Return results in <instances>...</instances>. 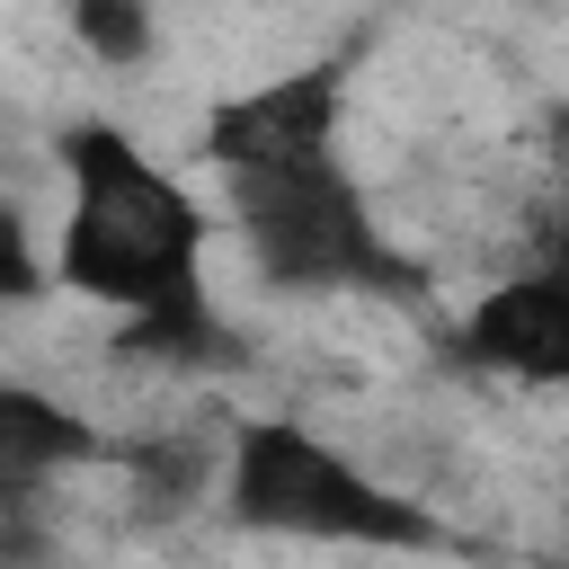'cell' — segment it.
Wrapping results in <instances>:
<instances>
[{
	"mask_svg": "<svg viewBox=\"0 0 569 569\" xmlns=\"http://www.w3.org/2000/svg\"><path fill=\"white\" fill-rule=\"evenodd\" d=\"M231 204H240V231L258 249L267 276L284 284H391V249L373 240L356 187L320 160V169H249L231 178Z\"/></svg>",
	"mask_w": 569,
	"mask_h": 569,
	"instance_id": "obj_3",
	"label": "cell"
},
{
	"mask_svg": "<svg viewBox=\"0 0 569 569\" xmlns=\"http://www.w3.org/2000/svg\"><path fill=\"white\" fill-rule=\"evenodd\" d=\"M542 276H560V284H569V222L551 231V267H542Z\"/></svg>",
	"mask_w": 569,
	"mask_h": 569,
	"instance_id": "obj_8",
	"label": "cell"
},
{
	"mask_svg": "<svg viewBox=\"0 0 569 569\" xmlns=\"http://www.w3.org/2000/svg\"><path fill=\"white\" fill-rule=\"evenodd\" d=\"M0 453H9V471L27 480L36 462H62V453H80V427H71L62 409H44L36 391H9V400H0Z\"/></svg>",
	"mask_w": 569,
	"mask_h": 569,
	"instance_id": "obj_6",
	"label": "cell"
},
{
	"mask_svg": "<svg viewBox=\"0 0 569 569\" xmlns=\"http://www.w3.org/2000/svg\"><path fill=\"white\" fill-rule=\"evenodd\" d=\"M204 213L169 169H151L124 133L89 124L71 133V222H62V284L116 302L124 320L196 302Z\"/></svg>",
	"mask_w": 569,
	"mask_h": 569,
	"instance_id": "obj_1",
	"label": "cell"
},
{
	"mask_svg": "<svg viewBox=\"0 0 569 569\" xmlns=\"http://www.w3.org/2000/svg\"><path fill=\"white\" fill-rule=\"evenodd\" d=\"M560 169H569V116H560Z\"/></svg>",
	"mask_w": 569,
	"mask_h": 569,
	"instance_id": "obj_9",
	"label": "cell"
},
{
	"mask_svg": "<svg viewBox=\"0 0 569 569\" xmlns=\"http://www.w3.org/2000/svg\"><path fill=\"white\" fill-rule=\"evenodd\" d=\"M71 36H80V44H98V53H116V62H142V44H151V18H133V9H107V0H80V9H71Z\"/></svg>",
	"mask_w": 569,
	"mask_h": 569,
	"instance_id": "obj_7",
	"label": "cell"
},
{
	"mask_svg": "<svg viewBox=\"0 0 569 569\" xmlns=\"http://www.w3.org/2000/svg\"><path fill=\"white\" fill-rule=\"evenodd\" d=\"M471 356L498 373L569 382V284L560 276H516L471 311Z\"/></svg>",
	"mask_w": 569,
	"mask_h": 569,
	"instance_id": "obj_5",
	"label": "cell"
},
{
	"mask_svg": "<svg viewBox=\"0 0 569 569\" xmlns=\"http://www.w3.org/2000/svg\"><path fill=\"white\" fill-rule=\"evenodd\" d=\"M338 133V71H284L213 116V160L231 178L249 169H320Z\"/></svg>",
	"mask_w": 569,
	"mask_h": 569,
	"instance_id": "obj_4",
	"label": "cell"
},
{
	"mask_svg": "<svg viewBox=\"0 0 569 569\" xmlns=\"http://www.w3.org/2000/svg\"><path fill=\"white\" fill-rule=\"evenodd\" d=\"M231 516L258 533H302V542H365V551H427L436 525L427 507L391 498L365 480L347 453H329L302 427H240L231 445Z\"/></svg>",
	"mask_w": 569,
	"mask_h": 569,
	"instance_id": "obj_2",
	"label": "cell"
}]
</instances>
